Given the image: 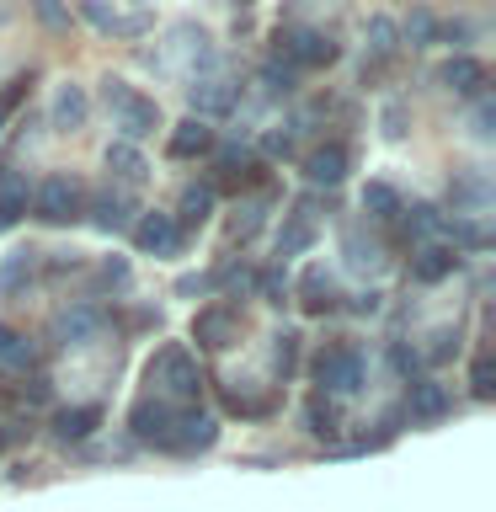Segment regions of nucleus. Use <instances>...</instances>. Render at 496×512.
I'll list each match as a JSON object with an SVG mask.
<instances>
[{
  "label": "nucleus",
  "instance_id": "nucleus-49",
  "mask_svg": "<svg viewBox=\"0 0 496 512\" xmlns=\"http://www.w3.org/2000/svg\"><path fill=\"white\" fill-rule=\"evenodd\" d=\"M347 310H352V315H374V310H379V294H374V288H368V294H352Z\"/></svg>",
  "mask_w": 496,
  "mask_h": 512
},
{
  "label": "nucleus",
  "instance_id": "nucleus-4",
  "mask_svg": "<svg viewBox=\"0 0 496 512\" xmlns=\"http://www.w3.org/2000/svg\"><path fill=\"white\" fill-rule=\"evenodd\" d=\"M272 43H278V64H288V70H326V64H336V59H342V48H336L331 38H326V32H315V27H278V38H272Z\"/></svg>",
  "mask_w": 496,
  "mask_h": 512
},
{
  "label": "nucleus",
  "instance_id": "nucleus-37",
  "mask_svg": "<svg viewBox=\"0 0 496 512\" xmlns=\"http://www.w3.org/2000/svg\"><path fill=\"white\" fill-rule=\"evenodd\" d=\"M123 283H128V262H123V256H107V262L96 267V278H91L96 294H107V288H123Z\"/></svg>",
  "mask_w": 496,
  "mask_h": 512
},
{
  "label": "nucleus",
  "instance_id": "nucleus-10",
  "mask_svg": "<svg viewBox=\"0 0 496 512\" xmlns=\"http://www.w3.org/2000/svg\"><path fill=\"white\" fill-rule=\"evenodd\" d=\"M347 171H352V150L342 139H326V144H315V150L304 155V176H310L315 187H336Z\"/></svg>",
  "mask_w": 496,
  "mask_h": 512
},
{
  "label": "nucleus",
  "instance_id": "nucleus-50",
  "mask_svg": "<svg viewBox=\"0 0 496 512\" xmlns=\"http://www.w3.org/2000/svg\"><path fill=\"white\" fill-rule=\"evenodd\" d=\"M208 288H214V278H182V283H176V294H208Z\"/></svg>",
  "mask_w": 496,
  "mask_h": 512
},
{
  "label": "nucleus",
  "instance_id": "nucleus-41",
  "mask_svg": "<svg viewBox=\"0 0 496 512\" xmlns=\"http://www.w3.org/2000/svg\"><path fill=\"white\" fill-rule=\"evenodd\" d=\"M454 352H459V331H454V326H443V331H432V347L422 352V358H427V363H448Z\"/></svg>",
  "mask_w": 496,
  "mask_h": 512
},
{
  "label": "nucleus",
  "instance_id": "nucleus-32",
  "mask_svg": "<svg viewBox=\"0 0 496 512\" xmlns=\"http://www.w3.org/2000/svg\"><path fill=\"white\" fill-rule=\"evenodd\" d=\"M0 363H6V368H27L32 363V342L22 331H11L6 320H0Z\"/></svg>",
  "mask_w": 496,
  "mask_h": 512
},
{
  "label": "nucleus",
  "instance_id": "nucleus-31",
  "mask_svg": "<svg viewBox=\"0 0 496 512\" xmlns=\"http://www.w3.org/2000/svg\"><path fill=\"white\" fill-rule=\"evenodd\" d=\"M267 203H272V192H267V198H256V203H240V214L230 224V240H251L256 230H262V224H267Z\"/></svg>",
  "mask_w": 496,
  "mask_h": 512
},
{
  "label": "nucleus",
  "instance_id": "nucleus-20",
  "mask_svg": "<svg viewBox=\"0 0 496 512\" xmlns=\"http://www.w3.org/2000/svg\"><path fill=\"white\" fill-rule=\"evenodd\" d=\"M86 118H91V96H86V86H75V80L54 86V128H80Z\"/></svg>",
  "mask_w": 496,
  "mask_h": 512
},
{
  "label": "nucleus",
  "instance_id": "nucleus-46",
  "mask_svg": "<svg viewBox=\"0 0 496 512\" xmlns=\"http://www.w3.org/2000/svg\"><path fill=\"white\" fill-rule=\"evenodd\" d=\"M128 91H134V86H128V80H118V75H107V80H102V102H107V112L118 107V102H123Z\"/></svg>",
  "mask_w": 496,
  "mask_h": 512
},
{
  "label": "nucleus",
  "instance_id": "nucleus-47",
  "mask_svg": "<svg viewBox=\"0 0 496 512\" xmlns=\"http://www.w3.org/2000/svg\"><path fill=\"white\" fill-rule=\"evenodd\" d=\"M384 134H390V139H400V134H406V107H400V102H390V107H384Z\"/></svg>",
  "mask_w": 496,
  "mask_h": 512
},
{
  "label": "nucleus",
  "instance_id": "nucleus-34",
  "mask_svg": "<svg viewBox=\"0 0 496 512\" xmlns=\"http://www.w3.org/2000/svg\"><path fill=\"white\" fill-rule=\"evenodd\" d=\"M368 43H374V54H379V59H395V48H400V27L390 22V16H374V22H368Z\"/></svg>",
  "mask_w": 496,
  "mask_h": 512
},
{
  "label": "nucleus",
  "instance_id": "nucleus-51",
  "mask_svg": "<svg viewBox=\"0 0 496 512\" xmlns=\"http://www.w3.org/2000/svg\"><path fill=\"white\" fill-rule=\"evenodd\" d=\"M11 443H16V432H11V427H0V448H11Z\"/></svg>",
  "mask_w": 496,
  "mask_h": 512
},
{
  "label": "nucleus",
  "instance_id": "nucleus-12",
  "mask_svg": "<svg viewBox=\"0 0 496 512\" xmlns=\"http://www.w3.org/2000/svg\"><path fill=\"white\" fill-rule=\"evenodd\" d=\"M315 235H320V224H315V198H299V203H294V214H288V219H283V230H278V256L310 251V246H315Z\"/></svg>",
  "mask_w": 496,
  "mask_h": 512
},
{
  "label": "nucleus",
  "instance_id": "nucleus-5",
  "mask_svg": "<svg viewBox=\"0 0 496 512\" xmlns=\"http://www.w3.org/2000/svg\"><path fill=\"white\" fill-rule=\"evenodd\" d=\"M176 416H182V406H171V400H160V395H139L134 406H128V432H134V443H144V448H166Z\"/></svg>",
  "mask_w": 496,
  "mask_h": 512
},
{
  "label": "nucleus",
  "instance_id": "nucleus-42",
  "mask_svg": "<svg viewBox=\"0 0 496 512\" xmlns=\"http://www.w3.org/2000/svg\"><path fill=\"white\" fill-rule=\"evenodd\" d=\"M32 11H38V22L54 27V32L70 27V11H64V0H32Z\"/></svg>",
  "mask_w": 496,
  "mask_h": 512
},
{
  "label": "nucleus",
  "instance_id": "nucleus-44",
  "mask_svg": "<svg viewBox=\"0 0 496 512\" xmlns=\"http://www.w3.org/2000/svg\"><path fill=\"white\" fill-rule=\"evenodd\" d=\"M390 363H395V368H400V374H406V379H411V374H416V368H422V352H416V347H406V342H395V347H390Z\"/></svg>",
  "mask_w": 496,
  "mask_h": 512
},
{
  "label": "nucleus",
  "instance_id": "nucleus-1",
  "mask_svg": "<svg viewBox=\"0 0 496 512\" xmlns=\"http://www.w3.org/2000/svg\"><path fill=\"white\" fill-rule=\"evenodd\" d=\"M144 379L155 384L150 395L171 400V406H198V395H203V368H198V358H192L182 342L160 347L150 358V368H144Z\"/></svg>",
  "mask_w": 496,
  "mask_h": 512
},
{
  "label": "nucleus",
  "instance_id": "nucleus-39",
  "mask_svg": "<svg viewBox=\"0 0 496 512\" xmlns=\"http://www.w3.org/2000/svg\"><path fill=\"white\" fill-rule=\"evenodd\" d=\"M96 310H75V315H59V336H70V342H86V336L96 331Z\"/></svg>",
  "mask_w": 496,
  "mask_h": 512
},
{
  "label": "nucleus",
  "instance_id": "nucleus-8",
  "mask_svg": "<svg viewBox=\"0 0 496 512\" xmlns=\"http://www.w3.org/2000/svg\"><path fill=\"white\" fill-rule=\"evenodd\" d=\"M86 214H91V224H96L102 235H123L128 224H134L139 203H134V192H123V187H102V192L86 203Z\"/></svg>",
  "mask_w": 496,
  "mask_h": 512
},
{
  "label": "nucleus",
  "instance_id": "nucleus-23",
  "mask_svg": "<svg viewBox=\"0 0 496 512\" xmlns=\"http://www.w3.org/2000/svg\"><path fill=\"white\" fill-rule=\"evenodd\" d=\"M107 171L123 182V192H128V187H139L144 176H150V166H144V155H139V144H123V139H118V144H107Z\"/></svg>",
  "mask_w": 496,
  "mask_h": 512
},
{
  "label": "nucleus",
  "instance_id": "nucleus-13",
  "mask_svg": "<svg viewBox=\"0 0 496 512\" xmlns=\"http://www.w3.org/2000/svg\"><path fill=\"white\" fill-rule=\"evenodd\" d=\"M166 150H171V160H203V155L219 150V139H214V128H208L203 118H182L171 128Z\"/></svg>",
  "mask_w": 496,
  "mask_h": 512
},
{
  "label": "nucleus",
  "instance_id": "nucleus-40",
  "mask_svg": "<svg viewBox=\"0 0 496 512\" xmlns=\"http://www.w3.org/2000/svg\"><path fill=\"white\" fill-rule=\"evenodd\" d=\"M80 16H86V22L96 27V32H118V22L123 16L107 6V0H80Z\"/></svg>",
  "mask_w": 496,
  "mask_h": 512
},
{
  "label": "nucleus",
  "instance_id": "nucleus-29",
  "mask_svg": "<svg viewBox=\"0 0 496 512\" xmlns=\"http://www.w3.org/2000/svg\"><path fill=\"white\" fill-rule=\"evenodd\" d=\"M448 198H454V214L470 219L475 208H486V176H464V182L448 187Z\"/></svg>",
  "mask_w": 496,
  "mask_h": 512
},
{
  "label": "nucleus",
  "instance_id": "nucleus-24",
  "mask_svg": "<svg viewBox=\"0 0 496 512\" xmlns=\"http://www.w3.org/2000/svg\"><path fill=\"white\" fill-rule=\"evenodd\" d=\"M400 208H406V203H400V192L390 182H368L363 187V214L374 219V224H395Z\"/></svg>",
  "mask_w": 496,
  "mask_h": 512
},
{
  "label": "nucleus",
  "instance_id": "nucleus-28",
  "mask_svg": "<svg viewBox=\"0 0 496 512\" xmlns=\"http://www.w3.org/2000/svg\"><path fill=\"white\" fill-rule=\"evenodd\" d=\"M299 342H304L299 331H278V336H272V374H278L283 384L294 379V368H299Z\"/></svg>",
  "mask_w": 496,
  "mask_h": 512
},
{
  "label": "nucleus",
  "instance_id": "nucleus-2",
  "mask_svg": "<svg viewBox=\"0 0 496 512\" xmlns=\"http://www.w3.org/2000/svg\"><path fill=\"white\" fill-rule=\"evenodd\" d=\"M310 374H315V384H320L315 395H326V400L358 395V390H363V352L347 347V342H326V347L315 352Z\"/></svg>",
  "mask_w": 496,
  "mask_h": 512
},
{
  "label": "nucleus",
  "instance_id": "nucleus-52",
  "mask_svg": "<svg viewBox=\"0 0 496 512\" xmlns=\"http://www.w3.org/2000/svg\"><path fill=\"white\" fill-rule=\"evenodd\" d=\"M0 123H6V112H0Z\"/></svg>",
  "mask_w": 496,
  "mask_h": 512
},
{
  "label": "nucleus",
  "instance_id": "nucleus-35",
  "mask_svg": "<svg viewBox=\"0 0 496 512\" xmlns=\"http://www.w3.org/2000/svg\"><path fill=\"white\" fill-rule=\"evenodd\" d=\"M438 32H443V27H438V16H432L427 6H416V11H411V22H406V38H411L416 48L438 43Z\"/></svg>",
  "mask_w": 496,
  "mask_h": 512
},
{
  "label": "nucleus",
  "instance_id": "nucleus-16",
  "mask_svg": "<svg viewBox=\"0 0 496 512\" xmlns=\"http://www.w3.org/2000/svg\"><path fill=\"white\" fill-rule=\"evenodd\" d=\"M32 208V187L27 171H16L11 160H0V224H16Z\"/></svg>",
  "mask_w": 496,
  "mask_h": 512
},
{
  "label": "nucleus",
  "instance_id": "nucleus-53",
  "mask_svg": "<svg viewBox=\"0 0 496 512\" xmlns=\"http://www.w3.org/2000/svg\"><path fill=\"white\" fill-rule=\"evenodd\" d=\"M0 395H6V390H0Z\"/></svg>",
  "mask_w": 496,
  "mask_h": 512
},
{
  "label": "nucleus",
  "instance_id": "nucleus-38",
  "mask_svg": "<svg viewBox=\"0 0 496 512\" xmlns=\"http://www.w3.org/2000/svg\"><path fill=\"white\" fill-rule=\"evenodd\" d=\"M294 70H288V64H278V59H267L262 64V86H267V96H288V91H294Z\"/></svg>",
  "mask_w": 496,
  "mask_h": 512
},
{
  "label": "nucleus",
  "instance_id": "nucleus-45",
  "mask_svg": "<svg viewBox=\"0 0 496 512\" xmlns=\"http://www.w3.org/2000/svg\"><path fill=\"white\" fill-rule=\"evenodd\" d=\"M262 150H267V155H283V160H288V155H294V134H283V128H272V134L262 139Z\"/></svg>",
  "mask_w": 496,
  "mask_h": 512
},
{
  "label": "nucleus",
  "instance_id": "nucleus-25",
  "mask_svg": "<svg viewBox=\"0 0 496 512\" xmlns=\"http://www.w3.org/2000/svg\"><path fill=\"white\" fill-rule=\"evenodd\" d=\"M219 400H224V411H230V416H246V422H262V416L278 411V400H272V395H246V390H230V384L219 390Z\"/></svg>",
  "mask_w": 496,
  "mask_h": 512
},
{
  "label": "nucleus",
  "instance_id": "nucleus-17",
  "mask_svg": "<svg viewBox=\"0 0 496 512\" xmlns=\"http://www.w3.org/2000/svg\"><path fill=\"white\" fill-rule=\"evenodd\" d=\"M235 112V86L230 80H198L192 86V118H230Z\"/></svg>",
  "mask_w": 496,
  "mask_h": 512
},
{
  "label": "nucleus",
  "instance_id": "nucleus-43",
  "mask_svg": "<svg viewBox=\"0 0 496 512\" xmlns=\"http://www.w3.org/2000/svg\"><path fill=\"white\" fill-rule=\"evenodd\" d=\"M470 390H475V400H491V390H496V384H491V352H480V358H475Z\"/></svg>",
  "mask_w": 496,
  "mask_h": 512
},
{
  "label": "nucleus",
  "instance_id": "nucleus-30",
  "mask_svg": "<svg viewBox=\"0 0 496 512\" xmlns=\"http://www.w3.org/2000/svg\"><path fill=\"white\" fill-rule=\"evenodd\" d=\"M256 294H262L267 304H278V310H283V304H288V267L283 262H272V267H262V272H256Z\"/></svg>",
  "mask_w": 496,
  "mask_h": 512
},
{
  "label": "nucleus",
  "instance_id": "nucleus-18",
  "mask_svg": "<svg viewBox=\"0 0 496 512\" xmlns=\"http://www.w3.org/2000/svg\"><path fill=\"white\" fill-rule=\"evenodd\" d=\"M299 304H304V315H331V310H336V283H331L326 267H304Z\"/></svg>",
  "mask_w": 496,
  "mask_h": 512
},
{
  "label": "nucleus",
  "instance_id": "nucleus-6",
  "mask_svg": "<svg viewBox=\"0 0 496 512\" xmlns=\"http://www.w3.org/2000/svg\"><path fill=\"white\" fill-rule=\"evenodd\" d=\"M219 443V422L208 411L198 406H182V416H176V427H171V438L160 454H176V459H192V454H203V448H214Z\"/></svg>",
  "mask_w": 496,
  "mask_h": 512
},
{
  "label": "nucleus",
  "instance_id": "nucleus-21",
  "mask_svg": "<svg viewBox=\"0 0 496 512\" xmlns=\"http://www.w3.org/2000/svg\"><path fill=\"white\" fill-rule=\"evenodd\" d=\"M438 80L448 91H459V96H480V91H486V70H480V59H470V54L448 59L438 70Z\"/></svg>",
  "mask_w": 496,
  "mask_h": 512
},
{
  "label": "nucleus",
  "instance_id": "nucleus-9",
  "mask_svg": "<svg viewBox=\"0 0 496 512\" xmlns=\"http://www.w3.org/2000/svg\"><path fill=\"white\" fill-rule=\"evenodd\" d=\"M112 118H118L123 144H139V139H150L155 128H160V102H150V96H139V91H128L123 102L112 107Z\"/></svg>",
  "mask_w": 496,
  "mask_h": 512
},
{
  "label": "nucleus",
  "instance_id": "nucleus-22",
  "mask_svg": "<svg viewBox=\"0 0 496 512\" xmlns=\"http://www.w3.org/2000/svg\"><path fill=\"white\" fill-rule=\"evenodd\" d=\"M96 427H102V406H64V411H54V432L64 443H86Z\"/></svg>",
  "mask_w": 496,
  "mask_h": 512
},
{
  "label": "nucleus",
  "instance_id": "nucleus-14",
  "mask_svg": "<svg viewBox=\"0 0 496 512\" xmlns=\"http://www.w3.org/2000/svg\"><path fill=\"white\" fill-rule=\"evenodd\" d=\"M406 411L416 416V422H443V416L454 411V395H448V384H438V379H411Z\"/></svg>",
  "mask_w": 496,
  "mask_h": 512
},
{
  "label": "nucleus",
  "instance_id": "nucleus-26",
  "mask_svg": "<svg viewBox=\"0 0 496 512\" xmlns=\"http://www.w3.org/2000/svg\"><path fill=\"white\" fill-rule=\"evenodd\" d=\"M32 272H38V251H11L6 267H0V294H22V283H32Z\"/></svg>",
  "mask_w": 496,
  "mask_h": 512
},
{
  "label": "nucleus",
  "instance_id": "nucleus-33",
  "mask_svg": "<svg viewBox=\"0 0 496 512\" xmlns=\"http://www.w3.org/2000/svg\"><path fill=\"white\" fill-rule=\"evenodd\" d=\"M400 224H406L411 235H438L443 230V214L432 203H411V208H400Z\"/></svg>",
  "mask_w": 496,
  "mask_h": 512
},
{
  "label": "nucleus",
  "instance_id": "nucleus-11",
  "mask_svg": "<svg viewBox=\"0 0 496 512\" xmlns=\"http://www.w3.org/2000/svg\"><path fill=\"white\" fill-rule=\"evenodd\" d=\"M192 342L208 352H224L235 342V304H208V310L192 315Z\"/></svg>",
  "mask_w": 496,
  "mask_h": 512
},
{
  "label": "nucleus",
  "instance_id": "nucleus-27",
  "mask_svg": "<svg viewBox=\"0 0 496 512\" xmlns=\"http://www.w3.org/2000/svg\"><path fill=\"white\" fill-rule=\"evenodd\" d=\"M304 427H310L315 438H336V432H342V411H336V400L310 395V406H304Z\"/></svg>",
  "mask_w": 496,
  "mask_h": 512
},
{
  "label": "nucleus",
  "instance_id": "nucleus-15",
  "mask_svg": "<svg viewBox=\"0 0 496 512\" xmlns=\"http://www.w3.org/2000/svg\"><path fill=\"white\" fill-rule=\"evenodd\" d=\"M214 203H219V192L208 187V182H187L182 187V203H176V214H171L176 230H182V235L187 230H203V224L214 219Z\"/></svg>",
  "mask_w": 496,
  "mask_h": 512
},
{
  "label": "nucleus",
  "instance_id": "nucleus-3",
  "mask_svg": "<svg viewBox=\"0 0 496 512\" xmlns=\"http://www.w3.org/2000/svg\"><path fill=\"white\" fill-rule=\"evenodd\" d=\"M80 214H86V187H80V176L75 171L43 176L38 192H32V219H43V224H75Z\"/></svg>",
  "mask_w": 496,
  "mask_h": 512
},
{
  "label": "nucleus",
  "instance_id": "nucleus-48",
  "mask_svg": "<svg viewBox=\"0 0 496 512\" xmlns=\"http://www.w3.org/2000/svg\"><path fill=\"white\" fill-rule=\"evenodd\" d=\"M48 395H54V390H48V379H27L22 384V400H32V406H43Z\"/></svg>",
  "mask_w": 496,
  "mask_h": 512
},
{
  "label": "nucleus",
  "instance_id": "nucleus-19",
  "mask_svg": "<svg viewBox=\"0 0 496 512\" xmlns=\"http://www.w3.org/2000/svg\"><path fill=\"white\" fill-rule=\"evenodd\" d=\"M454 272H459V251H448V246H422L411 256L416 283H443V278H454Z\"/></svg>",
  "mask_w": 496,
  "mask_h": 512
},
{
  "label": "nucleus",
  "instance_id": "nucleus-7",
  "mask_svg": "<svg viewBox=\"0 0 496 512\" xmlns=\"http://www.w3.org/2000/svg\"><path fill=\"white\" fill-rule=\"evenodd\" d=\"M128 230H134V246L144 256H176V251H182V230H176V219L160 214V208H144Z\"/></svg>",
  "mask_w": 496,
  "mask_h": 512
},
{
  "label": "nucleus",
  "instance_id": "nucleus-36",
  "mask_svg": "<svg viewBox=\"0 0 496 512\" xmlns=\"http://www.w3.org/2000/svg\"><path fill=\"white\" fill-rule=\"evenodd\" d=\"M342 246H347V262L358 267V272H368V267H379V262H384V256H379V246H374V240L363 246V235H358V230H347V240H342Z\"/></svg>",
  "mask_w": 496,
  "mask_h": 512
}]
</instances>
